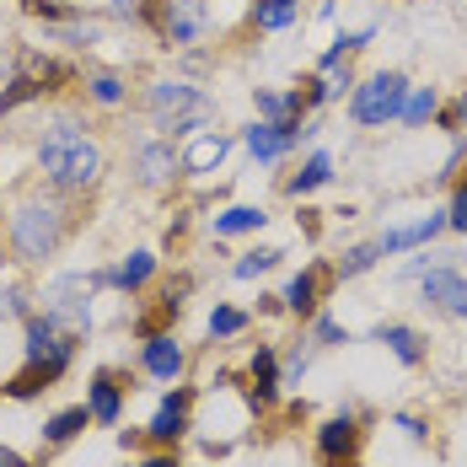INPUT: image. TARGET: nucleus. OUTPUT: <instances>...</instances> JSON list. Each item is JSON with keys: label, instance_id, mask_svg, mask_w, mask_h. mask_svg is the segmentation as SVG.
Instances as JSON below:
<instances>
[{"label": "nucleus", "instance_id": "obj_1", "mask_svg": "<svg viewBox=\"0 0 467 467\" xmlns=\"http://www.w3.org/2000/svg\"><path fill=\"white\" fill-rule=\"evenodd\" d=\"M38 172L59 193H87L102 178V150L76 124H54L44 140H38Z\"/></svg>", "mask_w": 467, "mask_h": 467}, {"label": "nucleus", "instance_id": "obj_2", "mask_svg": "<svg viewBox=\"0 0 467 467\" xmlns=\"http://www.w3.org/2000/svg\"><path fill=\"white\" fill-rule=\"evenodd\" d=\"M70 232V210L59 204V199H44V193H33L16 215H11V247H16V258L22 264H44L59 253V242Z\"/></svg>", "mask_w": 467, "mask_h": 467}, {"label": "nucleus", "instance_id": "obj_3", "mask_svg": "<svg viewBox=\"0 0 467 467\" xmlns=\"http://www.w3.org/2000/svg\"><path fill=\"white\" fill-rule=\"evenodd\" d=\"M145 108H150V124L167 130V135H199L215 119L210 97L199 92V87H188V81H156L145 92Z\"/></svg>", "mask_w": 467, "mask_h": 467}, {"label": "nucleus", "instance_id": "obj_4", "mask_svg": "<svg viewBox=\"0 0 467 467\" xmlns=\"http://www.w3.org/2000/svg\"><path fill=\"white\" fill-rule=\"evenodd\" d=\"M403 97H409V76H403V70H376L371 81H360V87L349 92V119H355L360 130H381V124L398 119Z\"/></svg>", "mask_w": 467, "mask_h": 467}, {"label": "nucleus", "instance_id": "obj_5", "mask_svg": "<svg viewBox=\"0 0 467 467\" xmlns=\"http://www.w3.org/2000/svg\"><path fill=\"white\" fill-rule=\"evenodd\" d=\"M22 360H27V366L70 371V360H76V333H70V327H59L48 312H33L27 327H22Z\"/></svg>", "mask_w": 467, "mask_h": 467}, {"label": "nucleus", "instance_id": "obj_6", "mask_svg": "<svg viewBox=\"0 0 467 467\" xmlns=\"http://www.w3.org/2000/svg\"><path fill=\"white\" fill-rule=\"evenodd\" d=\"M312 446H317V462L323 467H344V462H360V446H366V424L360 414H327L317 430H312Z\"/></svg>", "mask_w": 467, "mask_h": 467}, {"label": "nucleus", "instance_id": "obj_7", "mask_svg": "<svg viewBox=\"0 0 467 467\" xmlns=\"http://www.w3.org/2000/svg\"><path fill=\"white\" fill-rule=\"evenodd\" d=\"M188 430H193V392H188V387H172V392L156 403L150 424H145V441H156V446H178Z\"/></svg>", "mask_w": 467, "mask_h": 467}, {"label": "nucleus", "instance_id": "obj_8", "mask_svg": "<svg viewBox=\"0 0 467 467\" xmlns=\"http://www.w3.org/2000/svg\"><path fill=\"white\" fill-rule=\"evenodd\" d=\"M338 280V275H333V264H306V269H301V275H296V280L285 285V312H290V317H301V323H306V317H317V312H323V296H327V285Z\"/></svg>", "mask_w": 467, "mask_h": 467}, {"label": "nucleus", "instance_id": "obj_9", "mask_svg": "<svg viewBox=\"0 0 467 467\" xmlns=\"http://www.w3.org/2000/svg\"><path fill=\"white\" fill-rule=\"evenodd\" d=\"M242 392H247V403H253V409H269V403H280V392H285V371H280V355H275L269 344H258V349L247 355V376H242Z\"/></svg>", "mask_w": 467, "mask_h": 467}, {"label": "nucleus", "instance_id": "obj_10", "mask_svg": "<svg viewBox=\"0 0 467 467\" xmlns=\"http://www.w3.org/2000/svg\"><path fill=\"white\" fill-rule=\"evenodd\" d=\"M124 398H130V381L119 371H92V381H87V414H92V424H102V430H113V424L124 420Z\"/></svg>", "mask_w": 467, "mask_h": 467}, {"label": "nucleus", "instance_id": "obj_11", "mask_svg": "<svg viewBox=\"0 0 467 467\" xmlns=\"http://www.w3.org/2000/svg\"><path fill=\"white\" fill-rule=\"evenodd\" d=\"M420 290L424 301L435 306V312H446V317H457V323H467V275H457V269H424L420 275Z\"/></svg>", "mask_w": 467, "mask_h": 467}, {"label": "nucleus", "instance_id": "obj_12", "mask_svg": "<svg viewBox=\"0 0 467 467\" xmlns=\"http://www.w3.org/2000/svg\"><path fill=\"white\" fill-rule=\"evenodd\" d=\"M441 232H446V215H441V210H430V215L409 221V226L381 232V236H376V247H381V258H398V253H420V247H430Z\"/></svg>", "mask_w": 467, "mask_h": 467}, {"label": "nucleus", "instance_id": "obj_13", "mask_svg": "<svg viewBox=\"0 0 467 467\" xmlns=\"http://www.w3.org/2000/svg\"><path fill=\"white\" fill-rule=\"evenodd\" d=\"M371 338L387 344V355H392L398 366H409V371H420L424 360H430V338H424L420 327H409V323H376Z\"/></svg>", "mask_w": 467, "mask_h": 467}, {"label": "nucleus", "instance_id": "obj_14", "mask_svg": "<svg viewBox=\"0 0 467 467\" xmlns=\"http://www.w3.org/2000/svg\"><path fill=\"white\" fill-rule=\"evenodd\" d=\"M183 172V150H172V140H150L135 150V178L145 188H167Z\"/></svg>", "mask_w": 467, "mask_h": 467}, {"label": "nucleus", "instance_id": "obj_15", "mask_svg": "<svg viewBox=\"0 0 467 467\" xmlns=\"http://www.w3.org/2000/svg\"><path fill=\"white\" fill-rule=\"evenodd\" d=\"M140 366H145V376H156V381H178L183 366H188V355L172 333H150L140 344Z\"/></svg>", "mask_w": 467, "mask_h": 467}, {"label": "nucleus", "instance_id": "obj_16", "mask_svg": "<svg viewBox=\"0 0 467 467\" xmlns=\"http://www.w3.org/2000/svg\"><path fill=\"white\" fill-rule=\"evenodd\" d=\"M344 92H355V70H349V59H333V65H317V76L306 81V108H323V102H338Z\"/></svg>", "mask_w": 467, "mask_h": 467}, {"label": "nucleus", "instance_id": "obj_17", "mask_svg": "<svg viewBox=\"0 0 467 467\" xmlns=\"http://www.w3.org/2000/svg\"><path fill=\"white\" fill-rule=\"evenodd\" d=\"M301 135V124H275V119H258L253 130H247V150L258 156V161H280L285 150L296 145Z\"/></svg>", "mask_w": 467, "mask_h": 467}, {"label": "nucleus", "instance_id": "obj_18", "mask_svg": "<svg viewBox=\"0 0 467 467\" xmlns=\"http://www.w3.org/2000/svg\"><path fill=\"white\" fill-rule=\"evenodd\" d=\"M226 150H232V140L226 135H215V130H199L193 140H188V150H183V172H215L221 161H226Z\"/></svg>", "mask_w": 467, "mask_h": 467}, {"label": "nucleus", "instance_id": "obj_19", "mask_svg": "<svg viewBox=\"0 0 467 467\" xmlns=\"http://www.w3.org/2000/svg\"><path fill=\"white\" fill-rule=\"evenodd\" d=\"M150 275H156V253H130L119 269H108V275H92V280H97V285H108V290H140Z\"/></svg>", "mask_w": 467, "mask_h": 467}, {"label": "nucleus", "instance_id": "obj_20", "mask_svg": "<svg viewBox=\"0 0 467 467\" xmlns=\"http://www.w3.org/2000/svg\"><path fill=\"white\" fill-rule=\"evenodd\" d=\"M199 0H167V16H161V33L167 44H193L199 38Z\"/></svg>", "mask_w": 467, "mask_h": 467}, {"label": "nucleus", "instance_id": "obj_21", "mask_svg": "<svg viewBox=\"0 0 467 467\" xmlns=\"http://www.w3.org/2000/svg\"><path fill=\"white\" fill-rule=\"evenodd\" d=\"M92 424V414H87V403H70V409H59V414H48L44 420V446H70L81 430Z\"/></svg>", "mask_w": 467, "mask_h": 467}, {"label": "nucleus", "instance_id": "obj_22", "mask_svg": "<svg viewBox=\"0 0 467 467\" xmlns=\"http://www.w3.org/2000/svg\"><path fill=\"white\" fill-rule=\"evenodd\" d=\"M333 183V156L327 150H312L306 161H301V172L285 183V193H296V199H306V193H317V188Z\"/></svg>", "mask_w": 467, "mask_h": 467}, {"label": "nucleus", "instance_id": "obj_23", "mask_svg": "<svg viewBox=\"0 0 467 467\" xmlns=\"http://www.w3.org/2000/svg\"><path fill=\"white\" fill-rule=\"evenodd\" d=\"M253 102H258V119H275V124H301V108H306L296 92H275V87H258Z\"/></svg>", "mask_w": 467, "mask_h": 467}, {"label": "nucleus", "instance_id": "obj_24", "mask_svg": "<svg viewBox=\"0 0 467 467\" xmlns=\"http://www.w3.org/2000/svg\"><path fill=\"white\" fill-rule=\"evenodd\" d=\"M435 108H441V92H435V87H409L403 108H398V124L420 130V124H430V119H435Z\"/></svg>", "mask_w": 467, "mask_h": 467}, {"label": "nucleus", "instance_id": "obj_25", "mask_svg": "<svg viewBox=\"0 0 467 467\" xmlns=\"http://www.w3.org/2000/svg\"><path fill=\"white\" fill-rule=\"evenodd\" d=\"M269 215H264V204H232V210H221L215 215V236H242V232H258Z\"/></svg>", "mask_w": 467, "mask_h": 467}, {"label": "nucleus", "instance_id": "obj_26", "mask_svg": "<svg viewBox=\"0 0 467 467\" xmlns=\"http://www.w3.org/2000/svg\"><path fill=\"white\" fill-rule=\"evenodd\" d=\"M376 264H381V247H376V242H355V247L333 264V275H338V280H360V275H371Z\"/></svg>", "mask_w": 467, "mask_h": 467}, {"label": "nucleus", "instance_id": "obj_27", "mask_svg": "<svg viewBox=\"0 0 467 467\" xmlns=\"http://www.w3.org/2000/svg\"><path fill=\"white\" fill-rule=\"evenodd\" d=\"M280 258H285L280 247H253V253H242L232 264V275L236 280H264L269 269H280Z\"/></svg>", "mask_w": 467, "mask_h": 467}, {"label": "nucleus", "instance_id": "obj_28", "mask_svg": "<svg viewBox=\"0 0 467 467\" xmlns=\"http://www.w3.org/2000/svg\"><path fill=\"white\" fill-rule=\"evenodd\" d=\"M253 22L264 33H285L296 22V0H253Z\"/></svg>", "mask_w": 467, "mask_h": 467}, {"label": "nucleus", "instance_id": "obj_29", "mask_svg": "<svg viewBox=\"0 0 467 467\" xmlns=\"http://www.w3.org/2000/svg\"><path fill=\"white\" fill-rule=\"evenodd\" d=\"M236 333H247V312L215 306V312H210V338H236Z\"/></svg>", "mask_w": 467, "mask_h": 467}, {"label": "nucleus", "instance_id": "obj_30", "mask_svg": "<svg viewBox=\"0 0 467 467\" xmlns=\"http://www.w3.org/2000/svg\"><path fill=\"white\" fill-rule=\"evenodd\" d=\"M87 92H92V102H102V108H119V102H124V81H119L113 70H102V76L87 81Z\"/></svg>", "mask_w": 467, "mask_h": 467}, {"label": "nucleus", "instance_id": "obj_31", "mask_svg": "<svg viewBox=\"0 0 467 467\" xmlns=\"http://www.w3.org/2000/svg\"><path fill=\"white\" fill-rule=\"evenodd\" d=\"M312 338H317L323 349H333V344H349V327L338 323V317H327V312H317V317H312Z\"/></svg>", "mask_w": 467, "mask_h": 467}, {"label": "nucleus", "instance_id": "obj_32", "mask_svg": "<svg viewBox=\"0 0 467 467\" xmlns=\"http://www.w3.org/2000/svg\"><path fill=\"white\" fill-rule=\"evenodd\" d=\"M446 232H462L467 236V178L451 183V204H446Z\"/></svg>", "mask_w": 467, "mask_h": 467}, {"label": "nucleus", "instance_id": "obj_33", "mask_svg": "<svg viewBox=\"0 0 467 467\" xmlns=\"http://www.w3.org/2000/svg\"><path fill=\"white\" fill-rule=\"evenodd\" d=\"M435 119H441V130H451V135H467V92L457 97V108H435Z\"/></svg>", "mask_w": 467, "mask_h": 467}, {"label": "nucleus", "instance_id": "obj_34", "mask_svg": "<svg viewBox=\"0 0 467 467\" xmlns=\"http://www.w3.org/2000/svg\"><path fill=\"white\" fill-rule=\"evenodd\" d=\"M392 424H398V430H403L414 446H430V424H424L420 414H392Z\"/></svg>", "mask_w": 467, "mask_h": 467}, {"label": "nucleus", "instance_id": "obj_35", "mask_svg": "<svg viewBox=\"0 0 467 467\" xmlns=\"http://www.w3.org/2000/svg\"><path fill=\"white\" fill-rule=\"evenodd\" d=\"M130 467H183L172 451H156V457H145V462H130Z\"/></svg>", "mask_w": 467, "mask_h": 467}, {"label": "nucleus", "instance_id": "obj_36", "mask_svg": "<svg viewBox=\"0 0 467 467\" xmlns=\"http://www.w3.org/2000/svg\"><path fill=\"white\" fill-rule=\"evenodd\" d=\"M0 467H33L22 451H11V446H0Z\"/></svg>", "mask_w": 467, "mask_h": 467}, {"label": "nucleus", "instance_id": "obj_37", "mask_svg": "<svg viewBox=\"0 0 467 467\" xmlns=\"http://www.w3.org/2000/svg\"><path fill=\"white\" fill-rule=\"evenodd\" d=\"M0 258H5V226H0Z\"/></svg>", "mask_w": 467, "mask_h": 467}]
</instances>
